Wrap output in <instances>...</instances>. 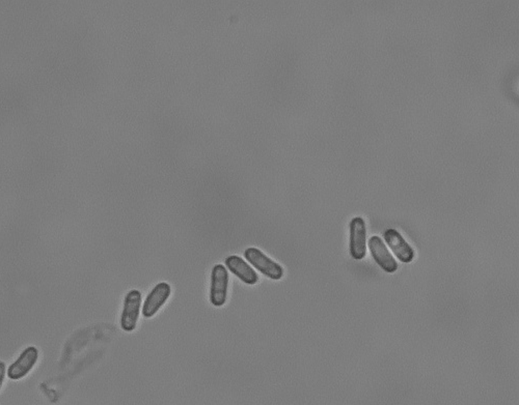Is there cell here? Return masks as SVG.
Here are the masks:
<instances>
[{"mask_svg": "<svg viewBox=\"0 0 519 405\" xmlns=\"http://www.w3.org/2000/svg\"><path fill=\"white\" fill-rule=\"evenodd\" d=\"M172 294L171 285L165 282L158 283L151 290L145 299L143 306V315L145 319H151L160 310L161 307L167 303Z\"/></svg>", "mask_w": 519, "mask_h": 405, "instance_id": "obj_7", "label": "cell"}, {"mask_svg": "<svg viewBox=\"0 0 519 405\" xmlns=\"http://www.w3.org/2000/svg\"><path fill=\"white\" fill-rule=\"evenodd\" d=\"M6 375V365L4 362L0 361V390H1L2 384H4V378Z\"/></svg>", "mask_w": 519, "mask_h": 405, "instance_id": "obj_10", "label": "cell"}, {"mask_svg": "<svg viewBox=\"0 0 519 405\" xmlns=\"http://www.w3.org/2000/svg\"><path fill=\"white\" fill-rule=\"evenodd\" d=\"M140 307H142V292L138 290H131L126 295L121 315V328L125 332L135 330L138 319H140Z\"/></svg>", "mask_w": 519, "mask_h": 405, "instance_id": "obj_3", "label": "cell"}, {"mask_svg": "<svg viewBox=\"0 0 519 405\" xmlns=\"http://www.w3.org/2000/svg\"><path fill=\"white\" fill-rule=\"evenodd\" d=\"M225 263L233 274L238 277L243 283L247 284V285H256L258 283L259 276L256 270H252V266L243 261L241 257L231 255L225 258Z\"/></svg>", "mask_w": 519, "mask_h": 405, "instance_id": "obj_9", "label": "cell"}, {"mask_svg": "<svg viewBox=\"0 0 519 405\" xmlns=\"http://www.w3.org/2000/svg\"><path fill=\"white\" fill-rule=\"evenodd\" d=\"M369 249L371 254L378 266L384 270V272L393 274L398 270L397 261L394 258L393 255L389 251L386 246L384 245L381 238L377 236H373L369 239Z\"/></svg>", "mask_w": 519, "mask_h": 405, "instance_id": "obj_8", "label": "cell"}, {"mask_svg": "<svg viewBox=\"0 0 519 405\" xmlns=\"http://www.w3.org/2000/svg\"><path fill=\"white\" fill-rule=\"evenodd\" d=\"M384 238L391 251L401 263H411L415 259V250L398 230L389 228L384 232Z\"/></svg>", "mask_w": 519, "mask_h": 405, "instance_id": "obj_6", "label": "cell"}, {"mask_svg": "<svg viewBox=\"0 0 519 405\" xmlns=\"http://www.w3.org/2000/svg\"><path fill=\"white\" fill-rule=\"evenodd\" d=\"M246 261L255 266L259 272L272 280H281L285 275L283 266L266 256L265 253L258 248H248L245 250Z\"/></svg>", "mask_w": 519, "mask_h": 405, "instance_id": "obj_1", "label": "cell"}, {"mask_svg": "<svg viewBox=\"0 0 519 405\" xmlns=\"http://www.w3.org/2000/svg\"><path fill=\"white\" fill-rule=\"evenodd\" d=\"M229 278V273L225 266L216 265L212 268L210 302L216 307H221L227 302Z\"/></svg>", "mask_w": 519, "mask_h": 405, "instance_id": "obj_2", "label": "cell"}, {"mask_svg": "<svg viewBox=\"0 0 519 405\" xmlns=\"http://www.w3.org/2000/svg\"><path fill=\"white\" fill-rule=\"evenodd\" d=\"M350 254L355 261H362L367 254V225L362 217H355L350 225Z\"/></svg>", "mask_w": 519, "mask_h": 405, "instance_id": "obj_4", "label": "cell"}, {"mask_svg": "<svg viewBox=\"0 0 519 405\" xmlns=\"http://www.w3.org/2000/svg\"><path fill=\"white\" fill-rule=\"evenodd\" d=\"M39 350L35 346H28L9 367L8 377L12 380H20L33 370L39 360Z\"/></svg>", "mask_w": 519, "mask_h": 405, "instance_id": "obj_5", "label": "cell"}]
</instances>
